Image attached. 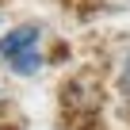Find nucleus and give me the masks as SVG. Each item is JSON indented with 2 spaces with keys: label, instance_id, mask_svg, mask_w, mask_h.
<instances>
[{
  "label": "nucleus",
  "instance_id": "obj_2",
  "mask_svg": "<svg viewBox=\"0 0 130 130\" xmlns=\"http://www.w3.org/2000/svg\"><path fill=\"white\" fill-rule=\"evenodd\" d=\"M8 65H12V73H15V77H35L42 65H46V57H42L38 50H31V54H19V57L8 61Z\"/></svg>",
  "mask_w": 130,
  "mask_h": 130
},
{
  "label": "nucleus",
  "instance_id": "obj_3",
  "mask_svg": "<svg viewBox=\"0 0 130 130\" xmlns=\"http://www.w3.org/2000/svg\"><path fill=\"white\" fill-rule=\"evenodd\" d=\"M122 92H126V100H130V54H126V61H122Z\"/></svg>",
  "mask_w": 130,
  "mask_h": 130
},
{
  "label": "nucleus",
  "instance_id": "obj_1",
  "mask_svg": "<svg viewBox=\"0 0 130 130\" xmlns=\"http://www.w3.org/2000/svg\"><path fill=\"white\" fill-rule=\"evenodd\" d=\"M38 42H42V27L38 23H19L8 35H0V61H15L19 54L38 50Z\"/></svg>",
  "mask_w": 130,
  "mask_h": 130
}]
</instances>
